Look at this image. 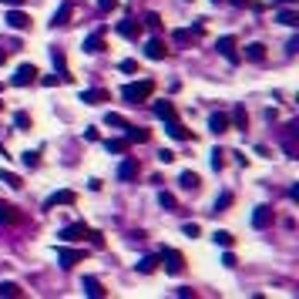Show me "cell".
Instances as JSON below:
<instances>
[{"instance_id": "obj_1", "label": "cell", "mask_w": 299, "mask_h": 299, "mask_svg": "<svg viewBox=\"0 0 299 299\" xmlns=\"http://www.w3.org/2000/svg\"><path fill=\"white\" fill-rule=\"evenodd\" d=\"M57 239H61V242H84V239H91L94 245H101V235H98V232H91L84 222H74V225L61 229V232H57Z\"/></svg>"}, {"instance_id": "obj_2", "label": "cell", "mask_w": 299, "mask_h": 299, "mask_svg": "<svg viewBox=\"0 0 299 299\" xmlns=\"http://www.w3.org/2000/svg\"><path fill=\"white\" fill-rule=\"evenodd\" d=\"M152 91H155V81H131V84L121 88V98L128 101V104H138V101L152 98Z\"/></svg>"}, {"instance_id": "obj_3", "label": "cell", "mask_w": 299, "mask_h": 299, "mask_svg": "<svg viewBox=\"0 0 299 299\" xmlns=\"http://www.w3.org/2000/svg\"><path fill=\"white\" fill-rule=\"evenodd\" d=\"M158 262H162V266H165V272H172V276L185 272V255L178 252V249H162Z\"/></svg>"}, {"instance_id": "obj_4", "label": "cell", "mask_w": 299, "mask_h": 299, "mask_svg": "<svg viewBox=\"0 0 299 299\" xmlns=\"http://www.w3.org/2000/svg\"><path fill=\"white\" fill-rule=\"evenodd\" d=\"M235 37H229V34H225V37H219V41H215V51H219L222 57H225V61H229V64H239V61H242V54H239V51H235Z\"/></svg>"}, {"instance_id": "obj_5", "label": "cell", "mask_w": 299, "mask_h": 299, "mask_svg": "<svg viewBox=\"0 0 299 299\" xmlns=\"http://www.w3.org/2000/svg\"><path fill=\"white\" fill-rule=\"evenodd\" d=\"M34 81H37V67H34V64H21L17 71H14L11 84H14V88H27V84H34Z\"/></svg>"}, {"instance_id": "obj_6", "label": "cell", "mask_w": 299, "mask_h": 299, "mask_svg": "<svg viewBox=\"0 0 299 299\" xmlns=\"http://www.w3.org/2000/svg\"><path fill=\"white\" fill-rule=\"evenodd\" d=\"M4 21H7V27H14V31H27V27H31V17H27L21 7H7Z\"/></svg>"}, {"instance_id": "obj_7", "label": "cell", "mask_w": 299, "mask_h": 299, "mask_svg": "<svg viewBox=\"0 0 299 299\" xmlns=\"http://www.w3.org/2000/svg\"><path fill=\"white\" fill-rule=\"evenodd\" d=\"M74 202H78V195H74V192H54V195H51V199L44 202V212H51L54 209V205H74Z\"/></svg>"}, {"instance_id": "obj_8", "label": "cell", "mask_w": 299, "mask_h": 299, "mask_svg": "<svg viewBox=\"0 0 299 299\" xmlns=\"http://www.w3.org/2000/svg\"><path fill=\"white\" fill-rule=\"evenodd\" d=\"M71 14H74V4H71V0H64V4H61V7H57V14H54V21H51V27H67V24H71Z\"/></svg>"}, {"instance_id": "obj_9", "label": "cell", "mask_w": 299, "mask_h": 299, "mask_svg": "<svg viewBox=\"0 0 299 299\" xmlns=\"http://www.w3.org/2000/svg\"><path fill=\"white\" fill-rule=\"evenodd\" d=\"M104 51V31H94L84 37V54H101Z\"/></svg>"}, {"instance_id": "obj_10", "label": "cell", "mask_w": 299, "mask_h": 299, "mask_svg": "<svg viewBox=\"0 0 299 299\" xmlns=\"http://www.w3.org/2000/svg\"><path fill=\"white\" fill-rule=\"evenodd\" d=\"M272 219H276L272 209H269V205H259V209L252 212V229H266V225H272Z\"/></svg>"}, {"instance_id": "obj_11", "label": "cell", "mask_w": 299, "mask_h": 299, "mask_svg": "<svg viewBox=\"0 0 299 299\" xmlns=\"http://www.w3.org/2000/svg\"><path fill=\"white\" fill-rule=\"evenodd\" d=\"M165 131L172 134L175 141H189V138H192V131H189V128H185L182 121H178V118H172V121H165Z\"/></svg>"}, {"instance_id": "obj_12", "label": "cell", "mask_w": 299, "mask_h": 299, "mask_svg": "<svg viewBox=\"0 0 299 299\" xmlns=\"http://www.w3.org/2000/svg\"><path fill=\"white\" fill-rule=\"evenodd\" d=\"M81 101L84 104H104V101H111V94L104 88H88V91H81Z\"/></svg>"}, {"instance_id": "obj_13", "label": "cell", "mask_w": 299, "mask_h": 299, "mask_svg": "<svg viewBox=\"0 0 299 299\" xmlns=\"http://www.w3.org/2000/svg\"><path fill=\"white\" fill-rule=\"evenodd\" d=\"M165 41H162V37H152V41H148V44H144V57H152V61H162V57H165Z\"/></svg>"}, {"instance_id": "obj_14", "label": "cell", "mask_w": 299, "mask_h": 299, "mask_svg": "<svg viewBox=\"0 0 299 299\" xmlns=\"http://www.w3.org/2000/svg\"><path fill=\"white\" fill-rule=\"evenodd\" d=\"M118 34L128 37V41H138L141 37V21H121L118 24Z\"/></svg>"}, {"instance_id": "obj_15", "label": "cell", "mask_w": 299, "mask_h": 299, "mask_svg": "<svg viewBox=\"0 0 299 299\" xmlns=\"http://www.w3.org/2000/svg\"><path fill=\"white\" fill-rule=\"evenodd\" d=\"M131 178H138V162L124 158L121 165H118V182H131Z\"/></svg>"}, {"instance_id": "obj_16", "label": "cell", "mask_w": 299, "mask_h": 299, "mask_svg": "<svg viewBox=\"0 0 299 299\" xmlns=\"http://www.w3.org/2000/svg\"><path fill=\"white\" fill-rule=\"evenodd\" d=\"M81 289H84V296H91V299H101V296H104V286H101L94 276H84V279H81Z\"/></svg>"}, {"instance_id": "obj_17", "label": "cell", "mask_w": 299, "mask_h": 299, "mask_svg": "<svg viewBox=\"0 0 299 299\" xmlns=\"http://www.w3.org/2000/svg\"><path fill=\"white\" fill-rule=\"evenodd\" d=\"M57 262L64 269H74V262H81V252L78 249H57Z\"/></svg>"}, {"instance_id": "obj_18", "label": "cell", "mask_w": 299, "mask_h": 299, "mask_svg": "<svg viewBox=\"0 0 299 299\" xmlns=\"http://www.w3.org/2000/svg\"><path fill=\"white\" fill-rule=\"evenodd\" d=\"M178 185H182V189H185V192H199L202 178L195 175V172H182V175H178Z\"/></svg>"}, {"instance_id": "obj_19", "label": "cell", "mask_w": 299, "mask_h": 299, "mask_svg": "<svg viewBox=\"0 0 299 299\" xmlns=\"http://www.w3.org/2000/svg\"><path fill=\"white\" fill-rule=\"evenodd\" d=\"M209 131H215V134L229 131V114H222V111H215V114L209 118Z\"/></svg>"}, {"instance_id": "obj_20", "label": "cell", "mask_w": 299, "mask_h": 299, "mask_svg": "<svg viewBox=\"0 0 299 299\" xmlns=\"http://www.w3.org/2000/svg\"><path fill=\"white\" fill-rule=\"evenodd\" d=\"M276 21H279V24H286V27H299V14H296V11H289L286 4H282V7H279V14H276Z\"/></svg>"}, {"instance_id": "obj_21", "label": "cell", "mask_w": 299, "mask_h": 299, "mask_svg": "<svg viewBox=\"0 0 299 299\" xmlns=\"http://www.w3.org/2000/svg\"><path fill=\"white\" fill-rule=\"evenodd\" d=\"M155 114L162 121H172V118H175V104H172V101H155Z\"/></svg>"}, {"instance_id": "obj_22", "label": "cell", "mask_w": 299, "mask_h": 299, "mask_svg": "<svg viewBox=\"0 0 299 299\" xmlns=\"http://www.w3.org/2000/svg\"><path fill=\"white\" fill-rule=\"evenodd\" d=\"M245 61H252V64L266 61V47L262 44H245Z\"/></svg>"}, {"instance_id": "obj_23", "label": "cell", "mask_w": 299, "mask_h": 299, "mask_svg": "<svg viewBox=\"0 0 299 299\" xmlns=\"http://www.w3.org/2000/svg\"><path fill=\"white\" fill-rule=\"evenodd\" d=\"M229 121H232L235 128H242V131H245V124H249V114H245L242 104H235V108H232V118H229Z\"/></svg>"}, {"instance_id": "obj_24", "label": "cell", "mask_w": 299, "mask_h": 299, "mask_svg": "<svg viewBox=\"0 0 299 299\" xmlns=\"http://www.w3.org/2000/svg\"><path fill=\"white\" fill-rule=\"evenodd\" d=\"M128 138H108V141H104V148H108V152H114V155H121V152H128Z\"/></svg>"}, {"instance_id": "obj_25", "label": "cell", "mask_w": 299, "mask_h": 299, "mask_svg": "<svg viewBox=\"0 0 299 299\" xmlns=\"http://www.w3.org/2000/svg\"><path fill=\"white\" fill-rule=\"evenodd\" d=\"M124 138H128V141H148V128H134V124H128V128H124Z\"/></svg>"}, {"instance_id": "obj_26", "label": "cell", "mask_w": 299, "mask_h": 299, "mask_svg": "<svg viewBox=\"0 0 299 299\" xmlns=\"http://www.w3.org/2000/svg\"><path fill=\"white\" fill-rule=\"evenodd\" d=\"M104 124H108V128H128V118H121V114L108 111V114H104Z\"/></svg>"}, {"instance_id": "obj_27", "label": "cell", "mask_w": 299, "mask_h": 299, "mask_svg": "<svg viewBox=\"0 0 299 299\" xmlns=\"http://www.w3.org/2000/svg\"><path fill=\"white\" fill-rule=\"evenodd\" d=\"M155 269H158V259H155V255H144L141 262H138V272H144V276H148V272H155Z\"/></svg>"}, {"instance_id": "obj_28", "label": "cell", "mask_w": 299, "mask_h": 299, "mask_svg": "<svg viewBox=\"0 0 299 299\" xmlns=\"http://www.w3.org/2000/svg\"><path fill=\"white\" fill-rule=\"evenodd\" d=\"M229 205H232V192H222L219 199H215V209H212V212H225Z\"/></svg>"}, {"instance_id": "obj_29", "label": "cell", "mask_w": 299, "mask_h": 299, "mask_svg": "<svg viewBox=\"0 0 299 299\" xmlns=\"http://www.w3.org/2000/svg\"><path fill=\"white\" fill-rule=\"evenodd\" d=\"M14 124H17L21 131H27V128H31V114H27V111H17V114H14Z\"/></svg>"}, {"instance_id": "obj_30", "label": "cell", "mask_w": 299, "mask_h": 299, "mask_svg": "<svg viewBox=\"0 0 299 299\" xmlns=\"http://www.w3.org/2000/svg\"><path fill=\"white\" fill-rule=\"evenodd\" d=\"M158 205H162V209H175V195H172V192H158Z\"/></svg>"}, {"instance_id": "obj_31", "label": "cell", "mask_w": 299, "mask_h": 299, "mask_svg": "<svg viewBox=\"0 0 299 299\" xmlns=\"http://www.w3.org/2000/svg\"><path fill=\"white\" fill-rule=\"evenodd\" d=\"M24 289L17 282H0V296H21Z\"/></svg>"}, {"instance_id": "obj_32", "label": "cell", "mask_w": 299, "mask_h": 299, "mask_svg": "<svg viewBox=\"0 0 299 299\" xmlns=\"http://www.w3.org/2000/svg\"><path fill=\"white\" fill-rule=\"evenodd\" d=\"M0 178H4V182H7V185H11V189H14V192H17V189H24V182H21V175H14V172H4V175H0Z\"/></svg>"}, {"instance_id": "obj_33", "label": "cell", "mask_w": 299, "mask_h": 299, "mask_svg": "<svg viewBox=\"0 0 299 299\" xmlns=\"http://www.w3.org/2000/svg\"><path fill=\"white\" fill-rule=\"evenodd\" d=\"M11 222H17V215L11 212V205H0V225H11Z\"/></svg>"}, {"instance_id": "obj_34", "label": "cell", "mask_w": 299, "mask_h": 299, "mask_svg": "<svg viewBox=\"0 0 299 299\" xmlns=\"http://www.w3.org/2000/svg\"><path fill=\"white\" fill-rule=\"evenodd\" d=\"M212 239H215V245H222V249H229V245H232V232H215Z\"/></svg>"}, {"instance_id": "obj_35", "label": "cell", "mask_w": 299, "mask_h": 299, "mask_svg": "<svg viewBox=\"0 0 299 299\" xmlns=\"http://www.w3.org/2000/svg\"><path fill=\"white\" fill-rule=\"evenodd\" d=\"M172 41H175V44H189V41H192V31H175V34H172Z\"/></svg>"}, {"instance_id": "obj_36", "label": "cell", "mask_w": 299, "mask_h": 299, "mask_svg": "<svg viewBox=\"0 0 299 299\" xmlns=\"http://www.w3.org/2000/svg\"><path fill=\"white\" fill-rule=\"evenodd\" d=\"M24 165H27V168H37V165H41L37 152H24Z\"/></svg>"}, {"instance_id": "obj_37", "label": "cell", "mask_w": 299, "mask_h": 299, "mask_svg": "<svg viewBox=\"0 0 299 299\" xmlns=\"http://www.w3.org/2000/svg\"><path fill=\"white\" fill-rule=\"evenodd\" d=\"M222 155H225V152H219V148L212 152V168H215V172H219V168L225 165V158H222Z\"/></svg>"}, {"instance_id": "obj_38", "label": "cell", "mask_w": 299, "mask_h": 299, "mask_svg": "<svg viewBox=\"0 0 299 299\" xmlns=\"http://www.w3.org/2000/svg\"><path fill=\"white\" fill-rule=\"evenodd\" d=\"M222 266H225V269H235V266H239V259H235L232 252H225V255H222Z\"/></svg>"}, {"instance_id": "obj_39", "label": "cell", "mask_w": 299, "mask_h": 299, "mask_svg": "<svg viewBox=\"0 0 299 299\" xmlns=\"http://www.w3.org/2000/svg\"><path fill=\"white\" fill-rule=\"evenodd\" d=\"M144 24H148L152 31H158V27H162V17H158V14H148V17H144Z\"/></svg>"}, {"instance_id": "obj_40", "label": "cell", "mask_w": 299, "mask_h": 299, "mask_svg": "<svg viewBox=\"0 0 299 299\" xmlns=\"http://www.w3.org/2000/svg\"><path fill=\"white\" fill-rule=\"evenodd\" d=\"M158 162H162V165H168V162H175V152H168V148H162V152H158Z\"/></svg>"}, {"instance_id": "obj_41", "label": "cell", "mask_w": 299, "mask_h": 299, "mask_svg": "<svg viewBox=\"0 0 299 299\" xmlns=\"http://www.w3.org/2000/svg\"><path fill=\"white\" fill-rule=\"evenodd\" d=\"M182 232L189 235V239H195V235H199V225H195V222H189V225H182Z\"/></svg>"}, {"instance_id": "obj_42", "label": "cell", "mask_w": 299, "mask_h": 299, "mask_svg": "<svg viewBox=\"0 0 299 299\" xmlns=\"http://www.w3.org/2000/svg\"><path fill=\"white\" fill-rule=\"evenodd\" d=\"M98 7H101V11H114V7H118V0H98Z\"/></svg>"}, {"instance_id": "obj_43", "label": "cell", "mask_w": 299, "mask_h": 299, "mask_svg": "<svg viewBox=\"0 0 299 299\" xmlns=\"http://www.w3.org/2000/svg\"><path fill=\"white\" fill-rule=\"evenodd\" d=\"M296 51H299V37H292V41L286 44V54H296Z\"/></svg>"}, {"instance_id": "obj_44", "label": "cell", "mask_w": 299, "mask_h": 299, "mask_svg": "<svg viewBox=\"0 0 299 299\" xmlns=\"http://www.w3.org/2000/svg\"><path fill=\"white\" fill-rule=\"evenodd\" d=\"M118 67H121V71H128V74H131V71H138V64H134V61H121Z\"/></svg>"}, {"instance_id": "obj_45", "label": "cell", "mask_w": 299, "mask_h": 299, "mask_svg": "<svg viewBox=\"0 0 299 299\" xmlns=\"http://www.w3.org/2000/svg\"><path fill=\"white\" fill-rule=\"evenodd\" d=\"M4 7H24V0H4Z\"/></svg>"}, {"instance_id": "obj_46", "label": "cell", "mask_w": 299, "mask_h": 299, "mask_svg": "<svg viewBox=\"0 0 299 299\" xmlns=\"http://www.w3.org/2000/svg\"><path fill=\"white\" fill-rule=\"evenodd\" d=\"M232 7H249V0H229Z\"/></svg>"}, {"instance_id": "obj_47", "label": "cell", "mask_w": 299, "mask_h": 299, "mask_svg": "<svg viewBox=\"0 0 299 299\" xmlns=\"http://www.w3.org/2000/svg\"><path fill=\"white\" fill-rule=\"evenodd\" d=\"M4 61H7V51H4V47H0V64H4Z\"/></svg>"}, {"instance_id": "obj_48", "label": "cell", "mask_w": 299, "mask_h": 299, "mask_svg": "<svg viewBox=\"0 0 299 299\" xmlns=\"http://www.w3.org/2000/svg\"><path fill=\"white\" fill-rule=\"evenodd\" d=\"M272 4H276V7H282V4H292V0H272Z\"/></svg>"}, {"instance_id": "obj_49", "label": "cell", "mask_w": 299, "mask_h": 299, "mask_svg": "<svg viewBox=\"0 0 299 299\" xmlns=\"http://www.w3.org/2000/svg\"><path fill=\"white\" fill-rule=\"evenodd\" d=\"M212 4H222V0H212Z\"/></svg>"}, {"instance_id": "obj_50", "label": "cell", "mask_w": 299, "mask_h": 299, "mask_svg": "<svg viewBox=\"0 0 299 299\" xmlns=\"http://www.w3.org/2000/svg\"><path fill=\"white\" fill-rule=\"evenodd\" d=\"M0 91H4V84H0Z\"/></svg>"}, {"instance_id": "obj_51", "label": "cell", "mask_w": 299, "mask_h": 299, "mask_svg": "<svg viewBox=\"0 0 299 299\" xmlns=\"http://www.w3.org/2000/svg\"><path fill=\"white\" fill-rule=\"evenodd\" d=\"M185 4H189V0H185Z\"/></svg>"}, {"instance_id": "obj_52", "label": "cell", "mask_w": 299, "mask_h": 299, "mask_svg": "<svg viewBox=\"0 0 299 299\" xmlns=\"http://www.w3.org/2000/svg\"><path fill=\"white\" fill-rule=\"evenodd\" d=\"M0 104H4V101H0Z\"/></svg>"}]
</instances>
